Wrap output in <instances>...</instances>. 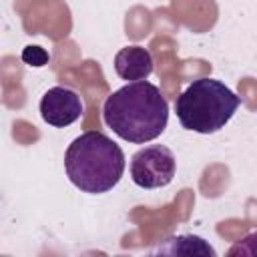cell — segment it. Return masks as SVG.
Returning a JSON list of instances; mask_svg holds the SVG:
<instances>
[{"mask_svg":"<svg viewBox=\"0 0 257 257\" xmlns=\"http://www.w3.org/2000/svg\"><path fill=\"white\" fill-rule=\"evenodd\" d=\"M102 120L122 141L143 145L167 128L169 104L153 82L135 80L106 96Z\"/></svg>","mask_w":257,"mask_h":257,"instance_id":"cell-1","label":"cell"},{"mask_svg":"<svg viewBox=\"0 0 257 257\" xmlns=\"http://www.w3.org/2000/svg\"><path fill=\"white\" fill-rule=\"evenodd\" d=\"M124 153L104 133L86 131L64 153V171L82 193L100 195L110 191L124 173Z\"/></svg>","mask_w":257,"mask_h":257,"instance_id":"cell-2","label":"cell"},{"mask_svg":"<svg viewBox=\"0 0 257 257\" xmlns=\"http://www.w3.org/2000/svg\"><path fill=\"white\" fill-rule=\"evenodd\" d=\"M239 102V96L225 86V82L203 76L193 80L177 96L175 112L183 128L211 135L221 131L231 120Z\"/></svg>","mask_w":257,"mask_h":257,"instance_id":"cell-3","label":"cell"},{"mask_svg":"<svg viewBox=\"0 0 257 257\" xmlns=\"http://www.w3.org/2000/svg\"><path fill=\"white\" fill-rule=\"evenodd\" d=\"M177 171V161L171 149L163 145H149L137 151L131 159V179L143 189L167 187Z\"/></svg>","mask_w":257,"mask_h":257,"instance_id":"cell-4","label":"cell"},{"mask_svg":"<svg viewBox=\"0 0 257 257\" xmlns=\"http://www.w3.org/2000/svg\"><path fill=\"white\" fill-rule=\"evenodd\" d=\"M40 116L56 128H64L82 116V98L68 86H52L40 98Z\"/></svg>","mask_w":257,"mask_h":257,"instance_id":"cell-5","label":"cell"},{"mask_svg":"<svg viewBox=\"0 0 257 257\" xmlns=\"http://www.w3.org/2000/svg\"><path fill=\"white\" fill-rule=\"evenodd\" d=\"M114 70L122 80H145L153 72V58L143 46H124L114 56Z\"/></svg>","mask_w":257,"mask_h":257,"instance_id":"cell-6","label":"cell"},{"mask_svg":"<svg viewBox=\"0 0 257 257\" xmlns=\"http://www.w3.org/2000/svg\"><path fill=\"white\" fill-rule=\"evenodd\" d=\"M157 253L161 255H211L215 257V249L201 237L197 235H179V237H171L167 239Z\"/></svg>","mask_w":257,"mask_h":257,"instance_id":"cell-7","label":"cell"},{"mask_svg":"<svg viewBox=\"0 0 257 257\" xmlns=\"http://www.w3.org/2000/svg\"><path fill=\"white\" fill-rule=\"evenodd\" d=\"M227 255H257V231H253L251 235L243 237L241 241H237Z\"/></svg>","mask_w":257,"mask_h":257,"instance_id":"cell-8","label":"cell"},{"mask_svg":"<svg viewBox=\"0 0 257 257\" xmlns=\"http://www.w3.org/2000/svg\"><path fill=\"white\" fill-rule=\"evenodd\" d=\"M22 60L30 66H44L48 62V52L40 46H26L22 50Z\"/></svg>","mask_w":257,"mask_h":257,"instance_id":"cell-9","label":"cell"}]
</instances>
